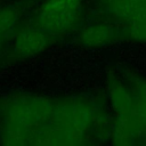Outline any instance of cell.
I'll return each mask as SVG.
<instances>
[{
    "instance_id": "cell-7",
    "label": "cell",
    "mask_w": 146,
    "mask_h": 146,
    "mask_svg": "<svg viewBox=\"0 0 146 146\" xmlns=\"http://www.w3.org/2000/svg\"><path fill=\"white\" fill-rule=\"evenodd\" d=\"M102 9L111 17L127 22L145 0H98Z\"/></svg>"
},
{
    "instance_id": "cell-9",
    "label": "cell",
    "mask_w": 146,
    "mask_h": 146,
    "mask_svg": "<svg viewBox=\"0 0 146 146\" xmlns=\"http://www.w3.org/2000/svg\"><path fill=\"white\" fill-rule=\"evenodd\" d=\"M21 18V8L7 6L0 8V36L5 38L14 30Z\"/></svg>"
},
{
    "instance_id": "cell-11",
    "label": "cell",
    "mask_w": 146,
    "mask_h": 146,
    "mask_svg": "<svg viewBox=\"0 0 146 146\" xmlns=\"http://www.w3.org/2000/svg\"><path fill=\"white\" fill-rule=\"evenodd\" d=\"M84 0H44L38 11L41 13H54V11H62L72 8L82 7Z\"/></svg>"
},
{
    "instance_id": "cell-8",
    "label": "cell",
    "mask_w": 146,
    "mask_h": 146,
    "mask_svg": "<svg viewBox=\"0 0 146 146\" xmlns=\"http://www.w3.org/2000/svg\"><path fill=\"white\" fill-rule=\"evenodd\" d=\"M110 138L114 145H133L137 143V137L129 121L116 119L111 125Z\"/></svg>"
},
{
    "instance_id": "cell-3",
    "label": "cell",
    "mask_w": 146,
    "mask_h": 146,
    "mask_svg": "<svg viewBox=\"0 0 146 146\" xmlns=\"http://www.w3.org/2000/svg\"><path fill=\"white\" fill-rule=\"evenodd\" d=\"M58 38L33 25L22 29L13 40L11 55L19 59L31 58L49 49L58 41Z\"/></svg>"
},
{
    "instance_id": "cell-5",
    "label": "cell",
    "mask_w": 146,
    "mask_h": 146,
    "mask_svg": "<svg viewBox=\"0 0 146 146\" xmlns=\"http://www.w3.org/2000/svg\"><path fill=\"white\" fill-rule=\"evenodd\" d=\"M119 40H121L120 26L106 23L90 24L83 27L78 35V43L89 49L103 48Z\"/></svg>"
},
{
    "instance_id": "cell-1",
    "label": "cell",
    "mask_w": 146,
    "mask_h": 146,
    "mask_svg": "<svg viewBox=\"0 0 146 146\" xmlns=\"http://www.w3.org/2000/svg\"><path fill=\"white\" fill-rule=\"evenodd\" d=\"M55 100L30 94H17L0 100V123L14 124L32 131L49 123Z\"/></svg>"
},
{
    "instance_id": "cell-12",
    "label": "cell",
    "mask_w": 146,
    "mask_h": 146,
    "mask_svg": "<svg viewBox=\"0 0 146 146\" xmlns=\"http://www.w3.org/2000/svg\"><path fill=\"white\" fill-rule=\"evenodd\" d=\"M128 80L133 97L139 102H141L144 105H146V78L130 73Z\"/></svg>"
},
{
    "instance_id": "cell-10",
    "label": "cell",
    "mask_w": 146,
    "mask_h": 146,
    "mask_svg": "<svg viewBox=\"0 0 146 146\" xmlns=\"http://www.w3.org/2000/svg\"><path fill=\"white\" fill-rule=\"evenodd\" d=\"M121 30V39L136 42H146V22L130 21L124 22Z\"/></svg>"
},
{
    "instance_id": "cell-4",
    "label": "cell",
    "mask_w": 146,
    "mask_h": 146,
    "mask_svg": "<svg viewBox=\"0 0 146 146\" xmlns=\"http://www.w3.org/2000/svg\"><path fill=\"white\" fill-rule=\"evenodd\" d=\"M82 7H79L54 13L36 11L32 25L54 35L62 36L80 25L82 21Z\"/></svg>"
},
{
    "instance_id": "cell-2",
    "label": "cell",
    "mask_w": 146,
    "mask_h": 146,
    "mask_svg": "<svg viewBox=\"0 0 146 146\" xmlns=\"http://www.w3.org/2000/svg\"><path fill=\"white\" fill-rule=\"evenodd\" d=\"M99 108L83 98H64L55 100L52 114L49 123L57 128L87 135L92 129V124Z\"/></svg>"
},
{
    "instance_id": "cell-6",
    "label": "cell",
    "mask_w": 146,
    "mask_h": 146,
    "mask_svg": "<svg viewBox=\"0 0 146 146\" xmlns=\"http://www.w3.org/2000/svg\"><path fill=\"white\" fill-rule=\"evenodd\" d=\"M107 90L112 108L115 113V117L129 121L135 105L132 92L127 86H124L113 75H108L107 78Z\"/></svg>"
}]
</instances>
